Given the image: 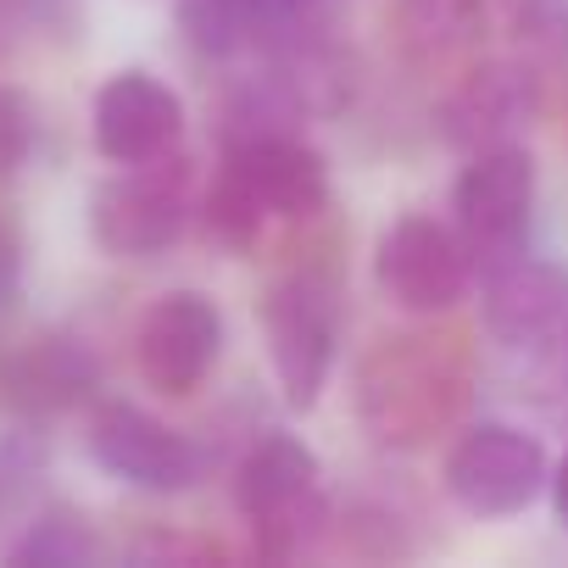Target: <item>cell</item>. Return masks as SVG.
Returning <instances> with one entry per match:
<instances>
[{
  "label": "cell",
  "mask_w": 568,
  "mask_h": 568,
  "mask_svg": "<svg viewBox=\"0 0 568 568\" xmlns=\"http://www.w3.org/2000/svg\"><path fill=\"white\" fill-rule=\"evenodd\" d=\"M129 557H140V562H206V557H217V546L184 540V535H145V540L129 546Z\"/></svg>",
  "instance_id": "cell-22"
},
{
  "label": "cell",
  "mask_w": 568,
  "mask_h": 568,
  "mask_svg": "<svg viewBox=\"0 0 568 568\" xmlns=\"http://www.w3.org/2000/svg\"><path fill=\"white\" fill-rule=\"evenodd\" d=\"M546 112V68L529 51H501V57H468L452 84L435 95V140L457 156L524 140Z\"/></svg>",
  "instance_id": "cell-7"
},
{
  "label": "cell",
  "mask_w": 568,
  "mask_h": 568,
  "mask_svg": "<svg viewBox=\"0 0 568 568\" xmlns=\"http://www.w3.org/2000/svg\"><path fill=\"white\" fill-rule=\"evenodd\" d=\"M18 284H23V240H18V229L7 217H0V313L12 307Z\"/></svg>",
  "instance_id": "cell-23"
},
{
  "label": "cell",
  "mask_w": 568,
  "mask_h": 568,
  "mask_svg": "<svg viewBox=\"0 0 568 568\" xmlns=\"http://www.w3.org/2000/svg\"><path fill=\"white\" fill-rule=\"evenodd\" d=\"M68 23H73V0H0V62L23 51V40Z\"/></svg>",
  "instance_id": "cell-21"
},
{
  "label": "cell",
  "mask_w": 568,
  "mask_h": 568,
  "mask_svg": "<svg viewBox=\"0 0 568 568\" xmlns=\"http://www.w3.org/2000/svg\"><path fill=\"white\" fill-rule=\"evenodd\" d=\"M267 212L256 201V190L240 179V168L229 156L212 162V173H201V195H195V234L223 251V256H251L267 234Z\"/></svg>",
  "instance_id": "cell-16"
},
{
  "label": "cell",
  "mask_w": 568,
  "mask_h": 568,
  "mask_svg": "<svg viewBox=\"0 0 568 568\" xmlns=\"http://www.w3.org/2000/svg\"><path fill=\"white\" fill-rule=\"evenodd\" d=\"M217 156H229V162L240 168V179L256 190L267 223L307 229V223H324L329 206H335L329 156L302 134V123L229 134V140H217Z\"/></svg>",
  "instance_id": "cell-12"
},
{
  "label": "cell",
  "mask_w": 568,
  "mask_h": 568,
  "mask_svg": "<svg viewBox=\"0 0 568 568\" xmlns=\"http://www.w3.org/2000/svg\"><path fill=\"white\" fill-rule=\"evenodd\" d=\"M479 329L507 357H546L568 352V267L546 256H507L479 273Z\"/></svg>",
  "instance_id": "cell-11"
},
{
  "label": "cell",
  "mask_w": 568,
  "mask_h": 568,
  "mask_svg": "<svg viewBox=\"0 0 568 568\" xmlns=\"http://www.w3.org/2000/svg\"><path fill=\"white\" fill-rule=\"evenodd\" d=\"M346 402L357 435L385 457H418L446 446V435L468 418L474 363L435 324L407 318L402 329H379L346 374Z\"/></svg>",
  "instance_id": "cell-1"
},
{
  "label": "cell",
  "mask_w": 568,
  "mask_h": 568,
  "mask_svg": "<svg viewBox=\"0 0 568 568\" xmlns=\"http://www.w3.org/2000/svg\"><path fill=\"white\" fill-rule=\"evenodd\" d=\"M84 452L106 479H118L140 496H184L206 479V446L190 429H179L162 413L123 402V396L90 402Z\"/></svg>",
  "instance_id": "cell-8"
},
{
  "label": "cell",
  "mask_w": 568,
  "mask_h": 568,
  "mask_svg": "<svg viewBox=\"0 0 568 568\" xmlns=\"http://www.w3.org/2000/svg\"><path fill=\"white\" fill-rule=\"evenodd\" d=\"M34 134H40V118H34L29 95L12 90V84H0V190H7V184L29 168Z\"/></svg>",
  "instance_id": "cell-20"
},
{
  "label": "cell",
  "mask_w": 568,
  "mask_h": 568,
  "mask_svg": "<svg viewBox=\"0 0 568 568\" xmlns=\"http://www.w3.org/2000/svg\"><path fill=\"white\" fill-rule=\"evenodd\" d=\"M12 562H29V568H79V562H95L101 557V535L90 529L84 513L73 507H45L23 535L18 546L7 551Z\"/></svg>",
  "instance_id": "cell-19"
},
{
  "label": "cell",
  "mask_w": 568,
  "mask_h": 568,
  "mask_svg": "<svg viewBox=\"0 0 568 568\" xmlns=\"http://www.w3.org/2000/svg\"><path fill=\"white\" fill-rule=\"evenodd\" d=\"M95 390H101V357L73 329H40L0 352V407L29 424L90 407Z\"/></svg>",
  "instance_id": "cell-14"
},
{
  "label": "cell",
  "mask_w": 568,
  "mask_h": 568,
  "mask_svg": "<svg viewBox=\"0 0 568 568\" xmlns=\"http://www.w3.org/2000/svg\"><path fill=\"white\" fill-rule=\"evenodd\" d=\"M546 507H551V524L568 535V452L551 457V479H546Z\"/></svg>",
  "instance_id": "cell-24"
},
{
  "label": "cell",
  "mask_w": 568,
  "mask_h": 568,
  "mask_svg": "<svg viewBox=\"0 0 568 568\" xmlns=\"http://www.w3.org/2000/svg\"><path fill=\"white\" fill-rule=\"evenodd\" d=\"M173 23H179L184 51L212 68L256 57L267 40V18L256 0H173Z\"/></svg>",
  "instance_id": "cell-17"
},
{
  "label": "cell",
  "mask_w": 568,
  "mask_h": 568,
  "mask_svg": "<svg viewBox=\"0 0 568 568\" xmlns=\"http://www.w3.org/2000/svg\"><path fill=\"white\" fill-rule=\"evenodd\" d=\"M256 7H262V18H267V34H278L284 23L318 12V0H256Z\"/></svg>",
  "instance_id": "cell-25"
},
{
  "label": "cell",
  "mask_w": 568,
  "mask_h": 568,
  "mask_svg": "<svg viewBox=\"0 0 568 568\" xmlns=\"http://www.w3.org/2000/svg\"><path fill=\"white\" fill-rule=\"evenodd\" d=\"M413 524L418 518L402 507V496L352 490V496H335L329 546H341L352 557H407L413 551Z\"/></svg>",
  "instance_id": "cell-18"
},
{
  "label": "cell",
  "mask_w": 568,
  "mask_h": 568,
  "mask_svg": "<svg viewBox=\"0 0 568 568\" xmlns=\"http://www.w3.org/2000/svg\"><path fill=\"white\" fill-rule=\"evenodd\" d=\"M368 273H374L379 302L396 318H418V324H446L479 284V262L468 240L457 234V223L424 206L396 212L379 229L368 251Z\"/></svg>",
  "instance_id": "cell-6"
},
{
  "label": "cell",
  "mask_w": 568,
  "mask_h": 568,
  "mask_svg": "<svg viewBox=\"0 0 568 568\" xmlns=\"http://www.w3.org/2000/svg\"><path fill=\"white\" fill-rule=\"evenodd\" d=\"M229 507L262 562H302L329 546L335 490L296 429H256L229 468Z\"/></svg>",
  "instance_id": "cell-2"
},
{
  "label": "cell",
  "mask_w": 568,
  "mask_h": 568,
  "mask_svg": "<svg viewBox=\"0 0 568 568\" xmlns=\"http://www.w3.org/2000/svg\"><path fill=\"white\" fill-rule=\"evenodd\" d=\"M184 140H190V106L162 73L118 68L101 79L90 101V145L101 162L112 168L156 162V156L184 151Z\"/></svg>",
  "instance_id": "cell-13"
},
{
  "label": "cell",
  "mask_w": 568,
  "mask_h": 568,
  "mask_svg": "<svg viewBox=\"0 0 568 568\" xmlns=\"http://www.w3.org/2000/svg\"><path fill=\"white\" fill-rule=\"evenodd\" d=\"M223 346H229V318H223L217 296L201 291V284H173L156 302H145V313L134 318V335H129L140 385L168 402L201 396L223 363Z\"/></svg>",
  "instance_id": "cell-9"
},
{
  "label": "cell",
  "mask_w": 568,
  "mask_h": 568,
  "mask_svg": "<svg viewBox=\"0 0 568 568\" xmlns=\"http://www.w3.org/2000/svg\"><path fill=\"white\" fill-rule=\"evenodd\" d=\"M496 18V0H390V45L413 73L468 62Z\"/></svg>",
  "instance_id": "cell-15"
},
{
  "label": "cell",
  "mask_w": 568,
  "mask_h": 568,
  "mask_svg": "<svg viewBox=\"0 0 568 568\" xmlns=\"http://www.w3.org/2000/svg\"><path fill=\"white\" fill-rule=\"evenodd\" d=\"M551 452L518 418H463L440 446V496L474 524H507L546 501Z\"/></svg>",
  "instance_id": "cell-4"
},
{
  "label": "cell",
  "mask_w": 568,
  "mask_h": 568,
  "mask_svg": "<svg viewBox=\"0 0 568 568\" xmlns=\"http://www.w3.org/2000/svg\"><path fill=\"white\" fill-rule=\"evenodd\" d=\"M201 168L190 151L112 168L90 195V240L112 262H156L195 229Z\"/></svg>",
  "instance_id": "cell-5"
},
{
  "label": "cell",
  "mask_w": 568,
  "mask_h": 568,
  "mask_svg": "<svg viewBox=\"0 0 568 568\" xmlns=\"http://www.w3.org/2000/svg\"><path fill=\"white\" fill-rule=\"evenodd\" d=\"M273 390L291 413H313L346 352V278L329 256H302L267 278L256 302Z\"/></svg>",
  "instance_id": "cell-3"
},
{
  "label": "cell",
  "mask_w": 568,
  "mask_h": 568,
  "mask_svg": "<svg viewBox=\"0 0 568 568\" xmlns=\"http://www.w3.org/2000/svg\"><path fill=\"white\" fill-rule=\"evenodd\" d=\"M535 206H540V162L524 140L485 145V151L463 156V168L452 179V223L468 240L479 273L490 262L529 251Z\"/></svg>",
  "instance_id": "cell-10"
}]
</instances>
